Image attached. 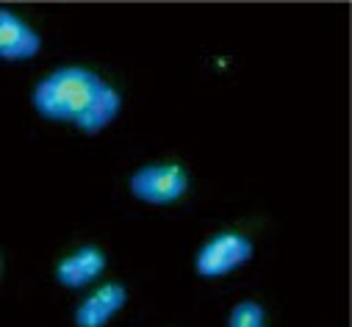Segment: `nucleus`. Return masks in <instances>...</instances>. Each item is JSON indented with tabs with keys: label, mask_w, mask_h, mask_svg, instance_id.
<instances>
[{
	"label": "nucleus",
	"mask_w": 352,
	"mask_h": 327,
	"mask_svg": "<svg viewBox=\"0 0 352 327\" xmlns=\"http://www.w3.org/2000/svg\"><path fill=\"white\" fill-rule=\"evenodd\" d=\"M106 80L83 67H64L42 78L34 89V109L53 122H78Z\"/></svg>",
	"instance_id": "1"
},
{
	"label": "nucleus",
	"mask_w": 352,
	"mask_h": 327,
	"mask_svg": "<svg viewBox=\"0 0 352 327\" xmlns=\"http://www.w3.org/2000/svg\"><path fill=\"white\" fill-rule=\"evenodd\" d=\"M263 322H267L263 308L258 302H252V300H244V302H239L233 308L228 327H263Z\"/></svg>",
	"instance_id": "8"
},
{
	"label": "nucleus",
	"mask_w": 352,
	"mask_h": 327,
	"mask_svg": "<svg viewBox=\"0 0 352 327\" xmlns=\"http://www.w3.org/2000/svg\"><path fill=\"white\" fill-rule=\"evenodd\" d=\"M128 189L142 203L169 205L186 194L189 178H186V170L178 167V164H153V167H142L131 175Z\"/></svg>",
	"instance_id": "2"
},
{
	"label": "nucleus",
	"mask_w": 352,
	"mask_h": 327,
	"mask_svg": "<svg viewBox=\"0 0 352 327\" xmlns=\"http://www.w3.org/2000/svg\"><path fill=\"white\" fill-rule=\"evenodd\" d=\"M128 302V291L122 283H106L95 294H89L75 311L78 327H106Z\"/></svg>",
	"instance_id": "5"
},
{
	"label": "nucleus",
	"mask_w": 352,
	"mask_h": 327,
	"mask_svg": "<svg viewBox=\"0 0 352 327\" xmlns=\"http://www.w3.org/2000/svg\"><path fill=\"white\" fill-rule=\"evenodd\" d=\"M250 258H252V241L241 233L225 230V233H217L214 238H208L200 247V253L195 258V269L203 278H222V275L244 267Z\"/></svg>",
	"instance_id": "3"
},
{
	"label": "nucleus",
	"mask_w": 352,
	"mask_h": 327,
	"mask_svg": "<svg viewBox=\"0 0 352 327\" xmlns=\"http://www.w3.org/2000/svg\"><path fill=\"white\" fill-rule=\"evenodd\" d=\"M42 50V36L14 12L0 9V58L28 61Z\"/></svg>",
	"instance_id": "4"
},
{
	"label": "nucleus",
	"mask_w": 352,
	"mask_h": 327,
	"mask_svg": "<svg viewBox=\"0 0 352 327\" xmlns=\"http://www.w3.org/2000/svg\"><path fill=\"white\" fill-rule=\"evenodd\" d=\"M120 106H122V98H120V92L114 89V87H109V84H103L100 87V92L95 95V100L89 103V109H86L83 114H80V120L75 122L78 125V131L80 133H86V136H95V133H100L117 114H120Z\"/></svg>",
	"instance_id": "7"
},
{
	"label": "nucleus",
	"mask_w": 352,
	"mask_h": 327,
	"mask_svg": "<svg viewBox=\"0 0 352 327\" xmlns=\"http://www.w3.org/2000/svg\"><path fill=\"white\" fill-rule=\"evenodd\" d=\"M103 269H106V253L100 247L86 244V247H80V250H75L58 261L56 280L64 289H80L86 283H92L98 275H103Z\"/></svg>",
	"instance_id": "6"
}]
</instances>
